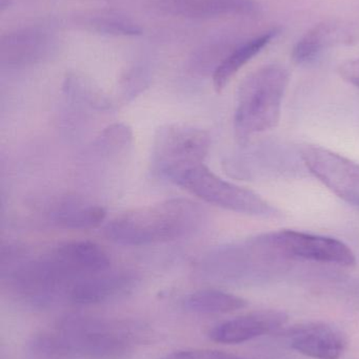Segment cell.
I'll return each instance as SVG.
<instances>
[{"instance_id": "6da1fadb", "label": "cell", "mask_w": 359, "mask_h": 359, "mask_svg": "<svg viewBox=\"0 0 359 359\" xmlns=\"http://www.w3.org/2000/svg\"><path fill=\"white\" fill-rule=\"evenodd\" d=\"M204 221V211L185 198H172L126 211L107 224L105 233L124 246H147L190 236Z\"/></svg>"}, {"instance_id": "7a4b0ae2", "label": "cell", "mask_w": 359, "mask_h": 359, "mask_svg": "<svg viewBox=\"0 0 359 359\" xmlns=\"http://www.w3.org/2000/svg\"><path fill=\"white\" fill-rule=\"evenodd\" d=\"M67 341L72 359H130L135 344L147 337L143 325L73 314L56 326Z\"/></svg>"}, {"instance_id": "3957f363", "label": "cell", "mask_w": 359, "mask_h": 359, "mask_svg": "<svg viewBox=\"0 0 359 359\" xmlns=\"http://www.w3.org/2000/svg\"><path fill=\"white\" fill-rule=\"evenodd\" d=\"M289 80V72L284 67L270 65L253 72L242 81L234 115L238 142H248L251 137L280 123Z\"/></svg>"}, {"instance_id": "277c9868", "label": "cell", "mask_w": 359, "mask_h": 359, "mask_svg": "<svg viewBox=\"0 0 359 359\" xmlns=\"http://www.w3.org/2000/svg\"><path fill=\"white\" fill-rule=\"evenodd\" d=\"M204 202L234 212L254 217H275L278 210L252 190L226 181L204 163L183 168L168 178Z\"/></svg>"}, {"instance_id": "5b68a950", "label": "cell", "mask_w": 359, "mask_h": 359, "mask_svg": "<svg viewBox=\"0 0 359 359\" xmlns=\"http://www.w3.org/2000/svg\"><path fill=\"white\" fill-rule=\"evenodd\" d=\"M261 250L274 251L286 257L351 267L355 253L345 243L330 236H316L295 230H280L252 241Z\"/></svg>"}, {"instance_id": "8992f818", "label": "cell", "mask_w": 359, "mask_h": 359, "mask_svg": "<svg viewBox=\"0 0 359 359\" xmlns=\"http://www.w3.org/2000/svg\"><path fill=\"white\" fill-rule=\"evenodd\" d=\"M211 147L208 132L185 123L169 124L158 130L154 142L153 161L160 174L171 175L204 163Z\"/></svg>"}, {"instance_id": "52a82bcc", "label": "cell", "mask_w": 359, "mask_h": 359, "mask_svg": "<svg viewBox=\"0 0 359 359\" xmlns=\"http://www.w3.org/2000/svg\"><path fill=\"white\" fill-rule=\"evenodd\" d=\"M301 158L312 175L333 194L359 207V165L344 156L320 147H303Z\"/></svg>"}, {"instance_id": "ba28073f", "label": "cell", "mask_w": 359, "mask_h": 359, "mask_svg": "<svg viewBox=\"0 0 359 359\" xmlns=\"http://www.w3.org/2000/svg\"><path fill=\"white\" fill-rule=\"evenodd\" d=\"M57 46L56 36L46 27H22L2 36L0 59L8 67H29L50 58Z\"/></svg>"}, {"instance_id": "9c48e42d", "label": "cell", "mask_w": 359, "mask_h": 359, "mask_svg": "<svg viewBox=\"0 0 359 359\" xmlns=\"http://www.w3.org/2000/svg\"><path fill=\"white\" fill-rule=\"evenodd\" d=\"M288 320L285 312L261 310L226 320L211 329L209 337L215 343L237 345L269 334Z\"/></svg>"}, {"instance_id": "30bf717a", "label": "cell", "mask_w": 359, "mask_h": 359, "mask_svg": "<svg viewBox=\"0 0 359 359\" xmlns=\"http://www.w3.org/2000/svg\"><path fill=\"white\" fill-rule=\"evenodd\" d=\"M158 10L190 19L252 16L259 12L255 0H156Z\"/></svg>"}, {"instance_id": "8fae6325", "label": "cell", "mask_w": 359, "mask_h": 359, "mask_svg": "<svg viewBox=\"0 0 359 359\" xmlns=\"http://www.w3.org/2000/svg\"><path fill=\"white\" fill-rule=\"evenodd\" d=\"M289 337L293 350L314 359H339L347 346L341 331L322 323L296 327Z\"/></svg>"}, {"instance_id": "7c38bea8", "label": "cell", "mask_w": 359, "mask_h": 359, "mask_svg": "<svg viewBox=\"0 0 359 359\" xmlns=\"http://www.w3.org/2000/svg\"><path fill=\"white\" fill-rule=\"evenodd\" d=\"M356 34V29L349 23L337 20L318 23L296 42L291 55L292 60L296 65L311 62L327 48L353 43Z\"/></svg>"}, {"instance_id": "4fadbf2b", "label": "cell", "mask_w": 359, "mask_h": 359, "mask_svg": "<svg viewBox=\"0 0 359 359\" xmlns=\"http://www.w3.org/2000/svg\"><path fill=\"white\" fill-rule=\"evenodd\" d=\"M134 286L135 278L130 274H95L77 280L70 290L69 299L76 305H98L124 297Z\"/></svg>"}, {"instance_id": "5bb4252c", "label": "cell", "mask_w": 359, "mask_h": 359, "mask_svg": "<svg viewBox=\"0 0 359 359\" xmlns=\"http://www.w3.org/2000/svg\"><path fill=\"white\" fill-rule=\"evenodd\" d=\"M280 29H271L259 36L240 42L213 72V84L221 93L230 83L234 76L259 55L280 34Z\"/></svg>"}, {"instance_id": "9a60e30c", "label": "cell", "mask_w": 359, "mask_h": 359, "mask_svg": "<svg viewBox=\"0 0 359 359\" xmlns=\"http://www.w3.org/2000/svg\"><path fill=\"white\" fill-rule=\"evenodd\" d=\"M105 217L103 207L76 198L61 201L50 213L53 224L67 230L94 229L103 223Z\"/></svg>"}, {"instance_id": "2e32d148", "label": "cell", "mask_w": 359, "mask_h": 359, "mask_svg": "<svg viewBox=\"0 0 359 359\" xmlns=\"http://www.w3.org/2000/svg\"><path fill=\"white\" fill-rule=\"evenodd\" d=\"M63 259L86 276L105 273L111 267L107 251L90 241L63 243L54 249Z\"/></svg>"}, {"instance_id": "e0dca14e", "label": "cell", "mask_w": 359, "mask_h": 359, "mask_svg": "<svg viewBox=\"0 0 359 359\" xmlns=\"http://www.w3.org/2000/svg\"><path fill=\"white\" fill-rule=\"evenodd\" d=\"M246 299L215 289L195 291L185 297L183 307L198 314H225L247 307Z\"/></svg>"}, {"instance_id": "ac0fdd59", "label": "cell", "mask_w": 359, "mask_h": 359, "mask_svg": "<svg viewBox=\"0 0 359 359\" xmlns=\"http://www.w3.org/2000/svg\"><path fill=\"white\" fill-rule=\"evenodd\" d=\"M80 25L88 31L115 37H134L143 34V29L132 19L114 11L93 13L84 16Z\"/></svg>"}, {"instance_id": "d6986e66", "label": "cell", "mask_w": 359, "mask_h": 359, "mask_svg": "<svg viewBox=\"0 0 359 359\" xmlns=\"http://www.w3.org/2000/svg\"><path fill=\"white\" fill-rule=\"evenodd\" d=\"M63 90L67 96L92 109L110 111L113 107L111 99L90 78L77 73L69 74L63 82Z\"/></svg>"}, {"instance_id": "ffe728a7", "label": "cell", "mask_w": 359, "mask_h": 359, "mask_svg": "<svg viewBox=\"0 0 359 359\" xmlns=\"http://www.w3.org/2000/svg\"><path fill=\"white\" fill-rule=\"evenodd\" d=\"M149 81V75L147 69L141 65L132 67L126 72V75L122 78V90L124 95L134 96L141 90H145Z\"/></svg>"}, {"instance_id": "44dd1931", "label": "cell", "mask_w": 359, "mask_h": 359, "mask_svg": "<svg viewBox=\"0 0 359 359\" xmlns=\"http://www.w3.org/2000/svg\"><path fill=\"white\" fill-rule=\"evenodd\" d=\"M159 359H248L235 354L209 349L181 350L167 354Z\"/></svg>"}, {"instance_id": "7402d4cb", "label": "cell", "mask_w": 359, "mask_h": 359, "mask_svg": "<svg viewBox=\"0 0 359 359\" xmlns=\"http://www.w3.org/2000/svg\"><path fill=\"white\" fill-rule=\"evenodd\" d=\"M339 73L344 80L359 88V58L339 65Z\"/></svg>"}]
</instances>
